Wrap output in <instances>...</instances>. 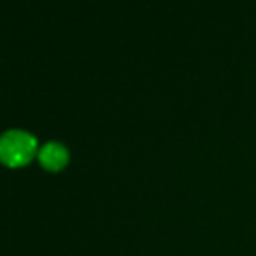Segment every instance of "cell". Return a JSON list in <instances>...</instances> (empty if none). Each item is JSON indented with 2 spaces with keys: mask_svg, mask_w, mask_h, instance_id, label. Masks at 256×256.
<instances>
[{
  "mask_svg": "<svg viewBox=\"0 0 256 256\" xmlns=\"http://www.w3.org/2000/svg\"><path fill=\"white\" fill-rule=\"evenodd\" d=\"M37 154V140L30 132L10 129L0 136V162L7 168H23Z\"/></svg>",
  "mask_w": 256,
  "mask_h": 256,
  "instance_id": "1",
  "label": "cell"
},
{
  "mask_svg": "<svg viewBox=\"0 0 256 256\" xmlns=\"http://www.w3.org/2000/svg\"><path fill=\"white\" fill-rule=\"evenodd\" d=\"M37 157L38 162L42 164V168L52 172L61 171L68 164V160H70V154H68L66 146L58 142H49L46 145H42Z\"/></svg>",
  "mask_w": 256,
  "mask_h": 256,
  "instance_id": "2",
  "label": "cell"
}]
</instances>
